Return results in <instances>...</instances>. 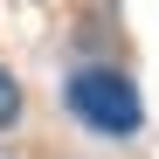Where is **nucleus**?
Returning <instances> with one entry per match:
<instances>
[{"mask_svg":"<svg viewBox=\"0 0 159 159\" xmlns=\"http://www.w3.org/2000/svg\"><path fill=\"white\" fill-rule=\"evenodd\" d=\"M69 111L104 139H131L145 125V104L131 90V76H118V69H76L69 76Z\"/></svg>","mask_w":159,"mask_h":159,"instance_id":"1","label":"nucleus"},{"mask_svg":"<svg viewBox=\"0 0 159 159\" xmlns=\"http://www.w3.org/2000/svg\"><path fill=\"white\" fill-rule=\"evenodd\" d=\"M14 118H21V76H7V62H0V131Z\"/></svg>","mask_w":159,"mask_h":159,"instance_id":"2","label":"nucleus"}]
</instances>
